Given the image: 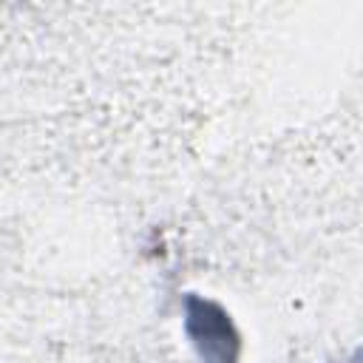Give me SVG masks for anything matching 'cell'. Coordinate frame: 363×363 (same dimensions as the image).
<instances>
[{
	"label": "cell",
	"mask_w": 363,
	"mask_h": 363,
	"mask_svg": "<svg viewBox=\"0 0 363 363\" xmlns=\"http://www.w3.org/2000/svg\"><path fill=\"white\" fill-rule=\"evenodd\" d=\"M184 326L204 363H238V332L218 303L190 295Z\"/></svg>",
	"instance_id": "1"
}]
</instances>
